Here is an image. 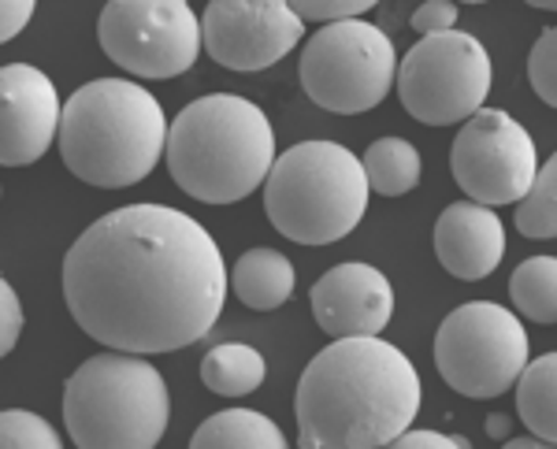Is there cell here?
Returning <instances> with one entry per match:
<instances>
[{"label": "cell", "mask_w": 557, "mask_h": 449, "mask_svg": "<svg viewBox=\"0 0 557 449\" xmlns=\"http://www.w3.org/2000/svg\"><path fill=\"white\" fill-rule=\"evenodd\" d=\"M64 298L94 342L123 353H175L201 342L227 301V264L194 215L127 204L78 235Z\"/></svg>", "instance_id": "1"}, {"label": "cell", "mask_w": 557, "mask_h": 449, "mask_svg": "<svg viewBox=\"0 0 557 449\" xmlns=\"http://www.w3.org/2000/svg\"><path fill=\"white\" fill-rule=\"evenodd\" d=\"M294 412L305 449L391 446L420 412V375L380 335L335 338L305 367Z\"/></svg>", "instance_id": "2"}, {"label": "cell", "mask_w": 557, "mask_h": 449, "mask_svg": "<svg viewBox=\"0 0 557 449\" xmlns=\"http://www.w3.org/2000/svg\"><path fill=\"white\" fill-rule=\"evenodd\" d=\"M168 172L205 204H238L264 186L275 164V130L253 101L209 93L168 123Z\"/></svg>", "instance_id": "3"}, {"label": "cell", "mask_w": 557, "mask_h": 449, "mask_svg": "<svg viewBox=\"0 0 557 449\" xmlns=\"http://www.w3.org/2000/svg\"><path fill=\"white\" fill-rule=\"evenodd\" d=\"M60 157L67 172L101 190H123L164 157L168 120L146 86L97 78L60 108Z\"/></svg>", "instance_id": "4"}, {"label": "cell", "mask_w": 557, "mask_h": 449, "mask_svg": "<svg viewBox=\"0 0 557 449\" xmlns=\"http://www.w3.org/2000/svg\"><path fill=\"white\" fill-rule=\"evenodd\" d=\"M168 416V383L141 353H97L64 386V424L83 449H152Z\"/></svg>", "instance_id": "5"}, {"label": "cell", "mask_w": 557, "mask_h": 449, "mask_svg": "<svg viewBox=\"0 0 557 449\" xmlns=\"http://www.w3.org/2000/svg\"><path fill=\"white\" fill-rule=\"evenodd\" d=\"M368 178L338 141H298L275 157L264 178V212L283 238L298 246L343 241L368 212Z\"/></svg>", "instance_id": "6"}, {"label": "cell", "mask_w": 557, "mask_h": 449, "mask_svg": "<svg viewBox=\"0 0 557 449\" xmlns=\"http://www.w3.org/2000/svg\"><path fill=\"white\" fill-rule=\"evenodd\" d=\"M398 52L380 26L361 20L323 23L301 52V86L312 104L335 115H361L391 93Z\"/></svg>", "instance_id": "7"}, {"label": "cell", "mask_w": 557, "mask_h": 449, "mask_svg": "<svg viewBox=\"0 0 557 449\" xmlns=\"http://www.w3.org/2000/svg\"><path fill=\"white\" fill-rule=\"evenodd\" d=\"M528 364V330L506 304L469 301L443 320L435 335V367L465 398L506 394Z\"/></svg>", "instance_id": "8"}, {"label": "cell", "mask_w": 557, "mask_h": 449, "mask_svg": "<svg viewBox=\"0 0 557 449\" xmlns=\"http://www.w3.org/2000/svg\"><path fill=\"white\" fill-rule=\"evenodd\" d=\"M398 97L406 112L428 127L465 123L491 93V57L472 34H424L398 64Z\"/></svg>", "instance_id": "9"}, {"label": "cell", "mask_w": 557, "mask_h": 449, "mask_svg": "<svg viewBox=\"0 0 557 449\" xmlns=\"http://www.w3.org/2000/svg\"><path fill=\"white\" fill-rule=\"evenodd\" d=\"M97 38L112 64L138 78H175L201 57V20L186 0H108Z\"/></svg>", "instance_id": "10"}, {"label": "cell", "mask_w": 557, "mask_h": 449, "mask_svg": "<svg viewBox=\"0 0 557 449\" xmlns=\"http://www.w3.org/2000/svg\"><path fill=\"white\" fill-rule=\"evenodd\" d=\"M454 178L469 201L480 204H517L535 183L539 152L535 141L502 108H475L465 120L450 149Z\"/></svg>", "instance_id": "11"}, {"label": "cell", "mask_w": 557, "mask_h": 449, "mask_svg": "<svg viewBox=\"0 0 557 449\" xmlns=\"http://www.w3.org/2000/svg\"><path fill=\"white\" fill-rule=\"evenodd\" d=\"M305 23L286 0H209L201 45L227 71H264L301 41Z\"/></svg>", "instance_id": "12"}, {"label": "cell", "mask_w": 557, "mask_h": 449, "mask_svg": "<svg viewBox=\"0 0 557 449\" xmlns=\"http://www.w3.org/2000/svg\"><path fill=\"white\" fill-rule=\"evenodd\" d=\"M60 130V93L30 64L0 67V164L26 167L41 160Z\"/></svg>", "instance_id": "13"}, {"label": "cell", "mask_w": 557, "mask_h": 449, "mask_svg": "<svg viewBox=\"0 0 557 449\" xmlns=\"http://www.w3.org/2000/svg\"><path fill=\"white\" fill-rule=\"evenodd\" d=\"M312 316L331 338L380 335L394 316V286L372 264H338L312 286Z\"/></svg>", "instance_id": "14"}, {"label": "cell", "mask_w": 557, "mask_h": 449, "mask_svg": "<svg viewBox=\"0 0 557 449\" xmlns=\"http://www.w3.org/2000/svg\"><path fill=\"white\" fill-rule=\"evenodd\" d=\"M435 257L454 278H487L506 257V223L491 204L457 201L435 223Z\"/></svg>", "instance_id": "15"}, {"label": "cell", "mask_w": 557, "mask_h": 449, "mask_svg": "<svg viewBox=\"0 0 557 449\" xmlns=\"http://www.w3.org/2000/svg\"><path fill=\"white\" fill-rule=\"evenodd\" d=\"M294 283H298V272L278 249H249L227 275V286L238 294V301L257 312H272L290 301Z\"/></svg>", "instance_id": "16"}, {"label": "cell", "mask_w": 557, "mask_h": 449, "mask_svg": "<svg viewBox=\"0 0 557 449\" xmlns=\"http://www.w3.org/2000/svg\"><path fill=\"white\" fill-rule=\"evenodd\" d=\"M194 449H283L286 435L278 431L264 412L253 409H223L205 420L190 438Z\"/></svg>", "instance_id": "17"}, {"label": "cell", "mask_w": 557, "mask_h": 449, "mask_svg": "<svg viewBox=\"0 0 557 449\" xmlns=\"http://www.w3.org/2000/svg\"><path fill=\"white\" fill-rule=\"evenodd\" d=\"M517 412L535 438L546 446L557 442V357L543 353L528 361L517 375Z\"/></svg>", "instance_id": "18"}, {"label": "cell", "mask_w": 557, "mask_h": 449, "mask_svg": "<svg viewBox=\"0 0 557 449\" xmlns=\"http://www.w3.org/2000/svg\"><path fill=\"white\" fill-rule=\"evenodd\" d=\"M264 375V357H260V349L246 342H223L209 349L201 361V383L220 398H246V394L260 390Z\"/></svg>", "instance_id": "19"}, {"label": "cell", "mask_w": 557, "mask_h": 449, "mask_svg": "<svg viewBox=\"0 0 557 449\" xmlns=\"http://www.w3.org/2000/svg\"><path fill=\"white\" fill-rule=\"evenodd\" d=\"M364 178H368V190L383 194V197H401L409 190H417L420 183V152L412 141L406 138H380L372 141L361 160Z\"/></svg>", "instance_id": "20"}, {"label": "cell", "mask_w": 557, "mask_h": 449, "mask_svg": "<svg viewBox=\"0 0 557 449\" xmlns=\"http://www.w3.org/2000/svg\"><path fill=\"white\" fill-rule=\"evenodd\" d=\"M509 298L517 312L535 323L557 320V260L554 257H532L517 267L509 278Z\"/></svg>", "instance_id": "21"}, {"label": "cell", "mask_w": 557, "mask_h": 449, "mask_svg": "<svg viewBox=\"0 0 557 449\" xmlns=\"http://www.w3.org/2000/svg\"><path fill=\"white\" fill-rule=\"evenodd\" d=\"M517 230L524 238L557 235V160H546L535 172V183L517 201Z\"/></svg>", "instance_id": "22"}, {"label": "cell", "mask_w": 557, "mask_h": 449, "mask_svg": "<svg viewBox=\"0 0 557 449\" xmlns=\"http://www.w3.org/2000/svg\"><path fill=\"white\" fill-rule=\"evenodd\" d=\"M0 449H60V431L38 412H0Z\"/></svg>", "instance_id": "23"}, {"label": "cell", "mask_w": 557, "mask_h": 449, "mask_svg": "<svg viewBox=\"0 0 557 449\" xmlns=\"http://www.w3.org/2000/svg\"><path fill=\"white\" fill-rule=\"evenodd\" d=\"M528 78L546 104H557V30H543L528 57Z\"/></svg>", "instance_id": "24"}, {"label": "cell", "mask_w": 557, "mask_h": 449, "mask_svg": "<svg viewBox=\"0 0 557 449\" xmlns=\"http://www.w3.org/2000/svg\"><path fill=\"white\" fill-rule=\"evenodd\" d=\"M298 12L301 23H338V20H361L380 0H286Z\"/></svg>", "instance_id": "25"}, {"label": "cell", "mask_w": 557, "mask_h": 449, "mask_svg": "<svg viewBox=\"0 0 557 449\" xmlns=\"http://www.w3.org/2000/svg\"><path fill=\"white\" fill-rule=\"evenodd\" d=\"M23 335V304L15 298L12 283L0 278V357H8Z\"/></svg>", "instance_id": "26"}, {"label": "cell", "mask_w": 557, "mask_h": 449, "mask_svg": "<svg viewBox=\"0 0 557 449\" xmlns=\"http://www.w3.org/2000/svg\"><path fill=\"white\" fill-rule=\"evenodd\" d=\"M457 23V4L454 0H424L412 15V30L420 34H438V30H454Z\"/></svg>", "instance_id": "27"}, {"label": "cell", "mask_w": 557, "mask_h": 449, "mask_svg": "<svg viewBox=\"0 0 557 449\" xmlns=\"http://www.w3.org/2000/svg\"><path fill=\"white\" fill-rule=\"evenodd\" d=\"M34 8L38 0H0V45L20 38L26 23L34 20Z\"/></svg>", "instance_id": "28"}, {"label": "cell", "mask_w": 557, "mask_h": 449, "mask_svg": "<svg viewBox=\"0 0 557 449\" xmlns=\"http://www.w3.org/2000/svg\"><path fill=\"white\" fill-rule=\"evenodd\" d=\"M391 446L398 449H469L465 438H454V435H438V431H401Z\"/></svg>", "instance_id": "29"}, {"label": "cell", "mask_w": 557, "mask_h": 449, "mask_svg": "<svg viewBox=\"0 0 557 449\" xmlns=\"http://www.w3.org/2000/svg\"><path fill=\"white\" fill-rule=\"evenodd\" d=\"M487 435L491 438H509V416H502V412H494V416H487Z\"/></svg>", "instance_id": "30"}, {"label": "cell", "mask_w": 557, "mask_h": 449, "mask_svg": "<svg viewBox=\"0 0 557 449\" xmlns=\"http://www.w3.org/2000/svg\"><path fill=\"white\" fill-rule=\"evenodd\" d=\"M502 442H506L509 449H546V442L543 438H502Z\"/></svg>", "instance_id": "31"}, {"label": "cell", "mask_w": 557, "mask_h": 449, "mask_svg": "<svg viewBox=\"0 0 557 449\" xmlns=\"http://www.w3.org/2000/svg\"><path fill=\"white\" fill-rule=\"evenodd\" d=\"M528 4H532V8H543V12H554L557 0H528Z\"/></svg>", "instance_id": "32"}, {"label": "cell", "mask_w": 557, "mask_h": 449, "mask_svg": "<svg viewBox=\"0 0 557 449\" xmlns=\"http://www.w3.org/2000/svg\"><path fill=\"white\" fill-rule=\"evenodd\" d=\"M465 4H483V0H465Z\"/></svg>", "instance_id": "33"}]
</instances>
